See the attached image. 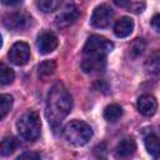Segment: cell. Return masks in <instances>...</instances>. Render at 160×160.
<instances>
[{
    "label": "cell",
    "mask_w": 160,
    "mask_h": 160,
    "mask_svg": "<svg viewBox=\"0 0 160 160\" xmlns=\"http://www.w3.org/2000/svg\"><path fill=\"white\" fill-rule=\"evenodd\" d=\"M71 106L72 100L68 89L62 82H55L48 94L45 110L46 119L52 129H58L61 125L62 120L71 111Z\"/></svg>",
    "instance_id": "obj_1"
},
{
    "label": "cell",
    "mask_w": 160,
    "mask_h": 160,
    "mask_svg": "<svg viewBox=\"0 0 160 160\" xmlns=\"http://www.w3.org/2000/svg\"><path fill=\"white\" fill-rule=\"evenodd\" d=\"M16 130L19 135L26 141H35L41 132V121L34 110H28L16 121Z\"/></svg>",
    "instance_id": "obj_2"
},
{
    "label": "cell",
    "mask_w": 160,
    "mask_h": 160,
    "mask_svg": "<svg viewBox=\"0 0 160 160\" xmlns=\"http://www.w3.org/2000/svg\"><path fill=\"white\" fill-rule=\"evenodd\" d=\"M64 138L72 145L82 146L89 142L92 136V129L89 124L81 120H72L68 122L64 128Z\"/></svg>",
    "instance_id": "obj_3"
},
{
    "label": "cell",
    "mask_w": 160,
    "mask_h": 160,
    "mask_svg": "<svg viewBox=\"0 0 160 160\" xmlns=\"http://www.w3.org/2000/svg\"><path fill=\"white\" fill-rule=\"evenodd\" d=\"M114 49V44L104 36L91 35L84 45V55H108Z\"/></svg>",
    "instance_id": "obj_4"
},
{
    "label": "cell",
    "mask_w": 160,
    "mask_h": 160,
    "mask_svg": "<svg viewBox=\"0 0 160 160\" xmlns=\"http://www.w3.org/2000/svg\"><path fill=\"white\" fill-rule=\"evenodd\" d=\"M112 16H114V12H112L111 8L108 6L106 4H102V5H99L95 8V10L92 11L90 22L92 26H95L98 29H105L110 25Z\"/></svg>",
    "instance_id": "obj_5"
},
{
    "label": "cell",
    "mask_w": 160,
    "mask_h": 160,
    "mask_svg": "<svg viewBox=\"0 0 160 160\" xmlns=\"http://www.w3.org/2000/svg\"><path fill=\"white\" fill-rule=\"evenodd\" d=\"M2 24L9 30H24L31 24V18L24 12H11L2 18Z\"/></svg>",
    "instance_id": "obj_6"
},
{
    "label": "cell",
    "mask_w": 160,
    "mask_h": 160,
    "mask_svg": "<svg viewBox=\"0 0 160 160\" xmlns=\"http://www.w3.org/2000/svg\"><path fill=\"white\" fill-rule=\"evenodd\" d=\"M8 56H9V60L14 65L22 66L30 59V48H29V45L26 42H22V41L15 42L11 46Z\"/></svg>",
    "instance_id": "obj_7"
},
{
    "label": "cell",
    "mask_w": 160,
    "mask_h": 160,
    "mask_svg": "<svg viewBox=\"0 0 160 160\" xmlns=\"http://www.w3.org/2000/svg\"><path fill=\"white\" fill-rule=\"evenodd\" d=\"M106 66V55H85L81 61V69L86 74L100 72Z\"/></svg>",
    "instance_id": "obj_8"
},
{
    "label": "cell",
    "mask_w": 160,
    "mask_h": 160,
    "mask_svg": "<svg viewBox=\"0 0 160 160\" xmlns=\"http://www.w3.org/2000/svg\"><path fill=\"white\" fill-rule=\"evenodd\" d=\"M79 18V9L75 4H68L55 18V25L58 28H68Z\"/></svg>",
    "instance_id": "obj_9"
},
{
    "label": "cell",
    "mask_w": 160,
    "mask_h": 160,
    "mask_svg": "<svg viewBox=\"0 0 160 160\" xmlns=\"http://www.w3.org/2000/svg\"><path fill=\"white\" fill-rule=\"evenodd\" d=\"M58 45H59L58 36L51 31H44L38 36L36 48H38V51L42 55L50 54L58 48Z\"/></svg>",
    "instance_id": "obj_10"
},
{
    "label": "cell",
    "mask_w": 160,
    "mask_h": 160,
    "mask_svg": "<svg viewBox=\"0 0 160 160\" xmlns=\"http://www.w3.org/2000/svg\"><path fill=\"white\" fill-rule=\"evenodd\" d=\"M136 106H138V110H139L140 114H142L144 116H151L156 112L158 101L152 95L145 94V95H141L138 99Z\"/></svg>",
    "instance_id": "obj_11"
},
{
    "label": "cell",
    "mask_w": 160,
    "mask_h": 160,
    "mask_svg": "<svg viewBox=\"0 0 160 160\" xmlns=\"http://www.w3.org/2000/svg\"><path fill=\"white\" fill-rule=\"evenodd\" d=\"M134 30V20L129 16L120 18L114 25V34L118 38H126Z\"/></svg>",
    "instance_id": "obj_12"
},
{
    "label": "cell",
    "mask_w": 160,
    "mask_h": 160,
    "mask_svg": "<svg viewBox=\"0 0 160 160\" xmlns=\"http://www.w3.org/2000/svg\"><path fill=\"white\" fill-rule=\"evenodd\" d=\"M116 156L118 158H130L135 154L136 151V144L131 138H124L119 141V144L116 145Z\"/></svg>",
    "instance_id": "obj_13"
},
{
    "label": "cell",
    "mask_w": 160,
    "mask_h": 160,
    "mask_svg": "<svg viewBox=\"0 0 160 160\" xmlns=\"http://www.w3.org/2000/svg\"><path fill=\"white\" fill-rule=\"evenodd\" d=\"M148 152L154 158H160V139L155 134H149L144 140Z\"/></svg>",
    "instance_id": "obj_14"
},
{
    "label": "cell",
    "mask_w": 160,
    "mask_h": 160,
    "mask_svg": "<svg viewBox=\"0 0 160 160\" xmlns=\"http://www.w3.org/2000/svg\"><path fill=\"white\" fill-rule=\"evenodd\" d=\"M121 115H122V108L118 104H110L104 110V118L110 122L118 121L121 118Z\"/></svg>",
    "instance_id": "obj_15"
},
{
    "label": "cell",
    "mask_w": 160,
    "mask_h": 160,
    "mask_svg": "<svg viewBox=\"0 0 160 160\" xmlns=\"http://www.w3.org/2000/svg\"><path fill=\"white\" fill-rule=\"evenodd\" d=\"M145 69L148 72L158 74L160 72V50L154 51L145 61Z\"/></svg>",
    "instance_id": "obj_16"
},
{
    "label": "cell",
    "mask_w": 160,
    "mask_h": 160,
    "mask_svg": "<svg viewBox=\"0 0 160 160\" xmlns=\"http://www.w3.org/2000/svg\"><path fill=\"white\" fill-rule=\"evenodd\" d=\"M64 0H38L36 6L42 12H51L60 8Z\"/></svg>",
    "instance_id": "obj_17"
},
{
    "label": "cell",
    "mask_w": 160,
    "mask_h": 160,
    "mask_svg": "<svg viewBox=\"0 0 160 160\" xmlns=\"http://www.w3.org/2000/svg\"><path fill=\"white\" fill-rule=\"evenodd\" d=\"M56 69V62L54 60H46V61H42L39 66H38V74H39V78L44 79V78H48L50 75L54 74Z\"/></svg>",
    "instance_id": "obj_18"
},
{
    "label": "cell",
    "mask_w": 160,
    "mask_h": 160,
    "mask_svg": "<svg viewBox=\"0 0 160 160\" xmlns=\"http://www.w3.org/2000/svg\"><path fill=\"white\" fill-rule=\"evenodd\" d=\"M16 146H18V141H16L15 138H12V136L4 138L2 141H1V155L8 156V155L12 154L15 151Z\"/></svg>",
    "instance_id": "obj_19"
},
{
    "label": "cell",
    "mask_w": 160,
    "mask_h": 160,
    "mask_svg": "<svg viewBox=\"0 0 160 160\" xmlns=\"http://www.w3.org/2000/svg\"><path fill=\"white\" fill-rule=\"evenodd\" d=\"M14 78H15V74H14L12 69H10L8 65L1 62L0 64V82H1V85L11 84L14 81Z\"/></svg>",
    "instance_id": "obj_20"
},
{
    "label": "cell",
    "mask_w": 160,
    "mask_h": 160,
    "mask_svg": "<svg viewBox=\"0 0 160 160\" xmlns=\"http://www.w3.org/2000/svg\"><path fill=\"white\" fill-rule=\"evenodd\" d=\"M12 106V96L9 94H2L0 96V119H5L8 112Z\"/></svg>",
    "instance_id": "obj_21"
},
{
    "label": "cell",
    "mask_w": 160,
    "mask_h": 160,
    "mask_svg": "<svg viewBox=\"0 0 160 160\" xmlns=\"http://www.w3.org/2000/svg\"><path fill=\"white\" fill-rule=\"evenodd\" d=\"M145 50V41L144 39H135L130 46H129V52L131 54V56L136 58V56H140Z\"/></svg>",
    "instance_id": "obj_22"
},
{
    "label": "cell",
    "mask_w": 160,
    "mask_h": 160,
    "mask_svg": "<svg viewBox=\"0 0 160 160\" xmlns=\"http://www.w3.org/2000/svg\"><path fill=\"white\" fill-rule=\"evenodd\" d=\"M22 159H34V160H38V159H41V155L38 154V152H29V151H26V152H24V154H21V155L18 156V160H22Z\"/></svg>",
    "instance_id": "obj_23"
},
{
    "label": "cell",
    "mask_w": 160,
    "mask_h": 160,
    "mask_svg": "<svg viewBox=\"0 0 160 160\" xmlns=\"http://www.w3.org/2000/svg\"><path fill=\"white\" fill-rule=\"evenodd\" d=\"M151 26H152L158 32H160V15H155V16L151 19Z\"/></svg>",
    "instance_id": "obj_24"
},
{
    "label": "cell",
    "mask_w": 160,
    "mask_h": 160,
    "mask_svg": "<svg viewBox=\"0 0 160 160\" xmlns=\"http://www.w3.org/2000/svg\"><path fill=\"white\" fill-rule=\"evenodd\" d=\"M1 2L4 5H8V6H15V5L21 4L22 0H1Z\"/></svg>",
    "instance_id": "obj_25"
},
{
    "label": "cell",
    "mask_w": 160,
    "mask_h": 160,
    "mask_svg": "<svg viewBox=\"0 0 160 160\" xmlns=\"http://www.w3.org/2000/svg\"><path fill=\"white\" fill-rule=\"evenodd\" d=\"M112 1H114V4H115L116 6L125 8V6H128V5H129V2H130L131 0H112Z\"/></svg>",
    "instance_id": "obj_26"
}]
</instances>
